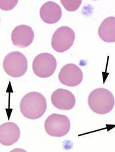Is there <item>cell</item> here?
I'll return each instance as SVG.
<instances>
[{"label": "cell", "mask_w": 115, "mask_h": 152, "mask_svg": "<svg viewBox=\"0 0 115 152\" xmlns=\"http://www.w3.org/2000/svg\"><path fill=\"white\" fill-rule=\"evenodd\" d=\"M20 108L25 118L30 120L39 119L43 115L47 110V101L40 92H31L23 97Z\"/></svg>", "instance_id": "obj_1"}, {"label": "cell", "mask_w": 115, "mask_h": 152, "mask_svg": "<svg viewBox=\"0 0 115 152\" xmlns=\"http://www.w3.org/2000/svg\"><path fill=\"white\" fill-rule=\"evenodd\" d=\"M115 98L108 89L99 88L93 90L88 98L90 109L96 114H106L111 112L115 105Z\"/></svg>", "instance_id": "obj_2"}, {"label": "cell", "mask_w": 115, "mask_h": 152, "mask_svg": "<svg viewBox=\"0 0 115 152\" xmlns=\"http://www.w3.org/2000/svg\"><path fill=\"white\" fill-rule=\"evenodd\" d=\"M28 62L22 53L15 51L8 53L3 61V68L7 74L13 77L23 76L27 72Z\"/></svg>", "instance_id": "obj_3"}, {"label": "cell", "mask_w": 115, "mask_h": 152, "mask_svg": "<svg viewBox=\"0 0 115 152\" xmlns=\"http://www.w3.org/2000/svg\"><path fill=\"white\" fill-rule=\"evenodd\" d=\"M44 129L50 136L61 137L66 136L70 129V121L64 115L52 114L45 121Z\"/></svg>", "instance_id": "obj_4"}, {"label": "cell", "mask_w": 115, "mask_h": 152, "mask_svg": "<svg viewBox=\"0 0 115 152\" xmlns=\"http://www.w3.org/2000/svg\"><path fill=\"white\" fill-rule=\"evenodd\" d=\"M57 64V61L53 55L49 53H42L34 59L33 70L35 75L40 77H49L55 73Z\"/></svg>", "instance_id": "obj_5"}, {"label": "cell", "mask_w": 115, "mask_h": 152, "mask_svg": "<svg viewBox=\"0 0 115 152\" xmlns=\"http://www.w3.org/2000/svg\"><path fill=\"white\" fill-rule=\"evenodd\" d=\"M74 40L75 33L73 29L68 26H62L53 34L52 46L57 52L63 53L73 46Z\"/></svg>", "instance_id": "obj_6"}, {"label": "cell", "mask_w": 115, "mask_h": 152, "mask_svg": "<svg viewBox=\"0 0 115 152\" xmlns=\"http://www.w3.org/2000/svg\"><path fill=\"white\" fill-rule=\"evenodd\" d=\"M83 75L81 69L76 65L68 64L64 65L60 71V82L67 86L74 87L79 85L83 80Z\"/></svg>", "instance_id": "obj_7"}, {"label": "cell", "mask_w": 115, "mask_h": 152, "mask_svg": "<svg viewBox=\"0 0 115 152\" xmlns=\"http://www.w3.org/2000/svg\"><path fill=\"white\" fill-rule=\"evenodd\" d=\"M11 37L14 45L20 48H25L33 42L34 33L31 27L21 24L14 28Z\"/></svg>", "instance_id": "obj_8"}, {"label": "cell", "mask_w": 115, "mask_h": 152, "mask_svg": "<svg viewBox=\"0 0 115 152\" xmlns=\"http://www.w3.org/2000/svg\"><path fill=\"white\" fill-rule=\"evenodd\" d=\"M51 101L56 108L60 110H71L76 104V98L70 91L60 88L53 92Z\"/></svg>", "instance_id": "obj_9"}, {"label": "cell", "mask_w": 115, "mask_h": 152, "mask_svg": "<svg viewBox=\"0 0 115 152\" xmlns=\"http://www.w3.org/2000/svg\"><path fill=\"white\" fill-rule=\"evenodd\" d=\"M20 130L18 126L12 123H4L0 126V143L4 146H11L20 139Z\"/></svg>", "instance_id": "obj_10"}, {"label": "cell", "mask_w": 115, "mask_h": 152, "mask_svg": "<svg viewBox=\"0 0 115 152\" xmlns=\"http://www.w3.org/2000/svg\"><path fill=\"white\" fill-rule=\"evenodd\" d=\"M40 16L44 23L49 24H55L60 20L62 16V10L56 2L48 1L41 7Z\"/></svg>", "instance_id": "obj_11"}, {"label": "cell", "mask_w": 115, "mask_h": 152, "mask_svg": "<svg viewBox=\"0 0 115 152\" xmlns=\"http://www.w3.org/2000/svg\"><path fill=\"white\" fill-rule=\"evenodd\" d=\"M98 34L100 38L105 42H115V17H107L102 21Z\"/></svg>", "instance_id": "obj_12"}, {"label": "cell", "mask_w": 115, "mask_h": 152, "mask_svg": "<svg viewBox=\"0 0 115 152\" xmlns=\"http://www.w3.org/2000/svg\"><path fill=\"white\" fill-rule=\"evenodd\" d=\"M61 3L63 7L68 11H75L80 6L82 1L81 0H75V1H66L61 0Z\"/></svg>", "instance_id": "obj_13"}, {"label": "cell", "mask_w": 115, "mask_h": 152, "mask_svg": "<svg viewBox=\"0 0 115 152\" xmlns=\"http://www.w3.org/2000/svg\"><path fill=\"white\" fill-rule=\"evenodd\" d=\"M18 3V1H1L0 7L1 9L4 11H8L12 9L16 4Z\"/></svg>", "instance_id": "obj_14"}]
</instances>
